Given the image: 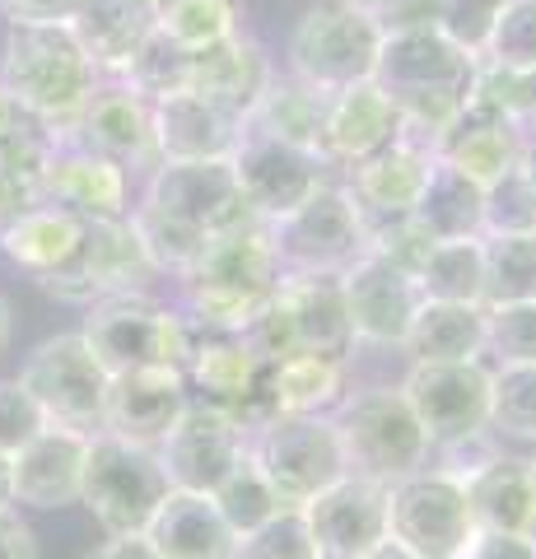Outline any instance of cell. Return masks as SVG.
<instances>
[{
    "instance_id": "obj_1",
    "label": "cell",
    "mask_w": 536,
    "mask_h": 559,
    "mask_svg": "<svg viewBox=\"0 0 536 559\" xmlns=\"http://www.w3.org/2000/svg\"><path fill=\"white\" fill-rule=\"evenodd\" d=\"M373 80L402 112V131L439 145V135L453 127V117L472 94L476 57L434 24H402L383 28Z\"/></svg>"
},
{
    "instance_id": "obj_2",
    "label": "cell",
    "mask_w": 536,
    "mask_h": 559,
    "mask_svg": "<svg viewBox=\"0 0 536 559\" xmlns=\"http://www.w3.org/2000/svg\"><path fill=\"white\" fill-rule=\"evenodd\" d=\"M182 312L205 331H243L257 312L271 304L281 285V261H275L271 234L262 219L238 224V229L211 234L196 261L178 275Z\"/></svg>"
},
{
    "instance_id": "obj_3",
    "label": "cell",
    "mask_w": 536,
    "mask_h": 559,
    "mask_svg": "<svg viewBox=\"0 0 536 559\" xmlns=\"http://www.w3.org/2000/svg\"><path fill=\"white\" fill-rule=\"evenodd\" d=\"M0 84L33 117H43L51 131L65 135L94 94L98 70L75 43L71 24H10Z\"/></svg>"
},
{
    "instance_id": "obj_4",
    "label": "cell",
    "mask_w": 536,
    "mask_h": 559,
    "mask_svg": "<svg viewBox=\"0 0 536 559\" xmlns=\"http://www.w3.org/2000/svg\"><path fill=\"white\" fill-rule=\"evenodd\" d=\"M243 341L266 364H281L289 355L350 359L355 331L345 318L341 275H281L271 304L243 326Z\"/></svg>"
},
{
    "instance_id": "obj_5",
    "label": "cell",
    "mask_w": 536,
    "mask_h": 559,
    "mask_svg": "<svg viewBox=\"0 0 536 559\" xmlns=\"http://www.w3.org/2000/svg\"><path fill=\"white\" fill-rule=\"evenodd\" d=\"M345 466L355 476H369L378 485H396L415 476L420 466H429V439L415 419L410 401L402 388H365V392H345V401L332 411Z\"/></svg>"
},
{
    "instance_id": "obj_6",
    "label": "cell",
    "mask_w": 536,
    "mask_h": 559,
    "mask_svg": "<svg viewBox=\"0 0 536 559\" xmlns=\"http://www.w3.org/2000/svg\"><path fill=\"white\" fill-rule=\"evenodd\" d=\"M84 345L98 355V364L112 373L131 369H187L196 326L182 308H164L150 294H122V299H103L84 318Z\"/></svg>"
},
{
    "instance_id": "obj_7",
    "label": "cell",
    "mask_w": 536,
    "mask_h": 559,
    "mask_svg": "<svg viewBox=\"0 0 536 559\" xmlns=\"http://www.w3.org/2000/svg\"><path fill=\"white\" fill-rule=\"evenodd\" d=\"M168 476L159 452L117 433L98 429L84 448V476H80V503H90L98 527L108 536H141L150 527L154 509L168 499Z\"/></svg>"
},
{
    "instance_id": "obj_8",
    "label": "cell",
    "mask_w": 536,
    "mask_h": 559,
    "mask_svg": "<svg viewBox=\"0 0 536 559\" xmlns=\"http://www.w3.org/2000/svg\"><path fill=\"white\" fill-rule=\"evenodd\" d=\"M248 457L271 480L285 509H303L350 471L332 415H271L248 433Z\"/></svg>"
},
{
    "instance_id": "obj_9",
    "label": "cell",
    "mask_w": 536,
    "mask_h": 559,
    "mask_svg": "<svg viewBox=\"0 0 536 559\" xmlns=\"http://www.w3.org/2000/svg\"><path fill=\"white\" fill-rule=\"evenodd\" d=\"M383 24L350 5H313L289 33V75L318 94H341L350 84L373 80Z\"/></svg>"
},
{
    "instance_id": "obj_10",
    "label": "cell",
    "mask_w": 536,
    "mask_h": 559,
    "mask_svg": "<svg viewBox=\"0 0 536 559\" xmlns=\"http://www.w3.org/2000/svg\"><path fill=\"white\" fill-rule=\"evenodd\" d=\"M266 234L281 275H341L369 252V229L341 182H322L299 210L266 224Z\"/></svg>"
},
{
    "instance_id": "obj_11",
    "label": "cell",
    "mask_w": 536,
    "mask_h": 559,
    "mask_svg": "<svg viewBox=\"0 0 536 559\" xmlns=\"http://www.w3.org/2000/svg\"><path fill=\"white\" fill-rule=\"evenodd\" d=\"M402 396L410 401L425 439L434 452L462 448L490 433V369L486 359L462 364H420L410 359V373L402 382Z\"/></svg>"
},
{
    "instance_id": "obj_12",
    "label": "cell",
    "mask_w": 536,
    "mask_h": 559,
    "mask_svg": "<svg viewBox=\"0 0 536 559\" xmlns=\"http://www.w3.org/2000/svg\"><path fill=\"white\" fill-rule=\"evenodd\" d=\"M388 536L420 559H457L476 536L462 480L439 466H420L415 476L388 485Z\"/></svg>"
},
{
    "instance_id": "obj_13",
    "label": "cell",
    "mask_w": 536,
    "mask_h": 559,
    "mask_svg": "<svg viewBox=\"0 0 536 559\" xmlns=\"http://www.w3.org/2000/svg\"><path fill=\"white\" fill-rule=\"evenodd\" d=\"M182 378H187V392H196L192 401H211V406L229 411L248 433L275 415L271 364L252 355L243 331L196 326V341H192V355H187Z\"/></svg>"
},
{
    "instance_id": "obj_14",
    "label": "cell",
    "mask_w": 536,
    "mask_h": 559,
    "mask_svg": "<svg viewBox=\"0 0 536 559\" xmlns=\"http://www.w3.org/2000/svg\"><path fill=\"white\" fill-rule=\"evenodd\" d=\"M20 382L28 388V396L38 401V411L47 415V425L98 433V425H103V396H108V369H103L98 355L84 345L80 331L43 341L24 359Z\"/></svg>"
},
{
    "instance_id": "obj_15",
    "label": "cell",
    "mask_w": 536,
    "mask_h": 559,
    "mask_svg": "<svg viewBox=\"0 0 536 559\" xmlns=\"http://www.w3.org/2000/svg\"><path fill=\"white\" fill-rule=\"evenodd\" d=\"M154 275L159 271L150 266L141 238H135L127 219H90L75 257L57 275L38 280V285L65 304L94 308L103 299H122V294H150Z\"/></svg>"
},
{
    "instance_id": "obj_16",
    "label": "cell",
    "mask_w": 536,
    "mask_h": 559,
    "mask_svg": "<svg viewBox=\"0 0 536 559\" xmlns=\"http://www.w3.org/2000/svg\"><path fill=\"white\" fill-rule=\"evenodd\" d=\"M164 462V476L172 489H192V495H215L224 476L248 457V429L229 411L211 401H187L178 425L164 433L154 448Z\"/></svg>"
},
{
    "instance_id": "obj_17",
    "label": "cell",
    "mask_w": 536,
    "mask_h": 559,
    "mask_svg": "<svg viewBox=\"0 0 536 559\" xmlns=\"http://www.w3.org/2000/svg\"><path fill=\"white\" fill-rule=\"evenodd\" d=\"M229 164L238 187H243L248 210L262 224H275L289 210H299L326 182V159L299 145H285V140H271L262 131H243Z\"/></svg>"
},
{
    "instance_id": "obj_18",
    "label": "cell",
    "mask_w": 536,
    "mask_h": 559,
    "mask_svg": "<svg viewBox=\"0 0 536 559\" xmlns=\"http://www.w3.org/2000/svg\"><path fill=\"white\" fill-rule=\"evenodd\" d=\"M341 294H345V318H350L355 345H383V349L406 345L415 312L425 304L415 275L392 266L378 252H365L350 271H341Z\"/></svg>"
},
{
    "instance_id": "obj_19",
    "label": "cell",
    "mask_w": 536,
    "mask_h": 559,
    "mask_svg": "<svg viewBox=\"0 0 536 559\" xmlns=\"http://www.w3.org/2000/svg\"><path fill=\"white\" fill-rule=\"evenodd\" d=\"M434 159L439 154H434L429 140L402 131L388 150H378L373 159L345 168L341 187L350 191V201L359 210V219H365L369 238L378 229H388V224H396V219H410V210H415V201H420Z\"/></svg>"
},
{
    "instance_id": "obj_20",
    "label": "cell",
    "mask_w": 536,
    "mask_h": 559,
    "mask_svg": "<svg viewBox=\"0 0 536 559\" xmlns=\"http://www.w3.org/2000/svg\"><path fill=\"white\" fill-rule=\"evenodd\" d=\"M65 140L103 154L117 168H159V145H154V103L141 98L127 80H98L90 103L71 121Z\"/></svg>"
},
{
    "instance_id": "obj_21",
    "label": "cell",
    "mask_w": 536,
    "mask_h": 559,
    "mask_svg": "<svg viewBox=\"0 0 536 559\" xmlns=\"http://www.w3.org/2000/svg\"><path fill=\"white\" fill-rule=\"evenodd\" d=\"M299 513L313 532L318 559H359L378 540H388V485L345 471L336 485H326Z\"/></svg>"
},
{
    "instance_id": "obj_22",
    "label": "cell",
    "mask_w": 536,
    "mask_h": 559,
    "mask_svg": "<svg viewBox=\"0 0 536 559\" xmlns=\"http://www.w3.org/2000/svg\"><path fill=\"white\" fill-rule=\"evenodd\" d=\"M145 201L192 219L201 234H224L238 224H252L257 215L243 201V187L234 178L229 159H201V164H159L150 173Z\"/></svg>"
},
{
    "instance_id": "obj_23",
    "label": "cell",
    "mask_w": 536,
    "mask_h": 559,
    "mask_svg": "<svg viewBox=\"0 0 536 559\" xmlns=\"http://www.w3.org/2000/svg\"><path fill=\"white\" fill-rule=\"evenodd\" d=\"M523 145H527V131L513 127V121L499 112L490 98H480L472 90V94H466V103H462V112L453 117V127L439 135L434 154L443 164H453L457 173H466L472 182L495 187V182H504L509 173L517 168V154H523Z\"/></svg>"
},
{
    "instance_id": "obj_24",
    "label": "cell",
    "mask_w": 536,
    "mask_h": 559,
    "mask_svg": "<svg viewBox=\"0 0 536 559\" xmlns=\"http://www.w3.org/2000/svg\"><path fill=\"white\" fill-rule=\"evenodd\" d=\"M38 201L71 210L80 219H127V168L61 135L38 178Z\"/></svg>"
},
{
    "instance_id": "obj_25",
    "label": "cell",
    "mask_w": 536,
    "mask_h": 559,
    "mask_svg": "<svg viewBox=\"0 0 536 559\" xmlns=\"http://www.w3.org/2000/svg\"><path fill=\"white\" fill-rule=\"evenodd\" d=\"M187 378L178 369H131L108 378V396H103V425L117 439L159 448L164 433L178 425V415L187 411Z\"/></svg>"
},
{
    "instance_id": "obj_26",
    "label": "cell",
    "mask_w": 536,
    "mask_h": 559,
    "mask_svg": "<svg viewBox=\"0 0 536 559\" xmlns=\"http://www.w3.org/2000/svg\"><path fill=\"white\" fill-rule=\"evenodd\" d=\"M402 135V112L383 94L378 80L350 84L341 94H326V121H322V159L326 168H355L388 150Z\"/></svg>"
},
{
    "instance_id": "obj_27",
    "label": "cell",
    "mask_w": 536,
    "mask_h": 559,
    "mask_svg": "<svg viewBox=\"0 0 536 559\" xmlns=\"http://www.w3.org/2000/svg\"><path fill=\"white\" fill-rule=\"evenodd\" d=\"M248 121L224 112L219 103L192 90H178L154 103V145L159 164H201V159H234Z\"/></svg>"
},
{
    "instance_id": "obj_28",
    "label": "cell",
    "mask_w": 536,
    "mask_h": 559,
    "mask_svg": "<svg viewBox=\"0 0 536 559\" xmlns=\"http://www.w3.org/2000/svg\"><path fill=\"white\" fill-rule=\"evenodd\" d=\"M275 80V61L271 51L248 38V33H234L205 51H192V66H187V90L219 103L224 112L234 117H252V108L262 103V94Z\"/></svg>"
},
{
    "instance_id": "obj_29",
    "label": "cell",
    "mask_w": 536,
    "mask_h": 559,
    "mask_svg": "<svg viewBox=\"0 0 536 559\" xmlns=\"http://www.w3.org/2000/svg\"><path fill=\"white\" fill-rule=\"evenodd\" d=\"M84 448H90V433L43 425L10 457L14 503H28V509H65V503H80Z\"/></svg>"
},
{
    "instance_id": "obj_30",
    "label": "cell",
    "mask_w": 536,
    "mask_h": 559,
    "mask_svg": "<svg viewBox=\"0 0 536 559\" xmlns=\"http://www.w3.org/2000/svg\"><path fill=\"white\" fill-rule=\"evenodd\" d=\"M141 536L159 559H238V532L224 522L211 495L192 489H168Z\"/></svg>"
},
{
    "instance_id": "obj_31",
    "label": "cell",
    "mask_w": 536,
    "mask_h": 559,
    "mask_svg": "<svg viewBox=\"0 0 536 559\" xmlns=\"http://www.w3.org/2000/svg\"><path fill=\"white\" fill-rule=\"evenodd\" d=\"M472 503V518L480 532H517L536 536V476L532 457H509V452H490L480 466L457 476Z\"/></svg>"
},
{
    "instance_id": "obj_32",
    "label": "cell",
    "mask_w": 536,
    "mask_h": 559,
    "mask_svg": "<svg viewBox=\"0 0 536 559\" xmlns=\"http://www.w3.org/2000/svg\"><path fill=\"white\" fill-rule=\"evenodd\" d=\"M65 24H71L75 43L84 47L98 75L117 80L154 33V14L150 0H80V10Z\"/></svg>"
},
{
    "instance_id": "obj_33",
    "label": "cell",
    "mask_w": 536,
    "mask_h": 559,
    "mask_svg": "<svg viewBox=\"0 0 536 559\" xmlns=\"http://www.w3.org/2000/svg\"><path fill=\"white\" fill-rule=\"evenodd\" d=\"M402 349L420 364L486 359V304H434V299H425Z\"/></svg>"
},
{
    "instance_id": "obj_34",
    "label": "cell",
    "mask_w": 536,
    "mask_h": 559,
    "mask_svg": "<svg viewBox=\"0 0 536 559\" xmlns=\"http://www.w3.org/2000/svg\"><path fill=\"white\" fill-rule=\"evenodd\" d=\"M84 224H90V219H80V215H71V210H57V205L38 201L28 215H20L5 229V238H0V252H5L20 271H28L33 280H47V275H57L65 261L75 257L80 238H84Z\"/></svg>"
},
{
    "instance_id": "obj_35",
    "label": "cell",
    "mask_w": 536,
    "mask_h": 559,
    "mask_svg": "<svg viewBox=\"0 0 536 559\" xmlns=\"http://www.w3.org/2000/svg\"><path fill=\"white\" fill-rule=\"evenodd\" d=\"M410 219L434 238V242H448V238H480L486 234V187L472 182L466 173H457L453 164L434 159L429 168V182L415 201Z\"/></svg>"
},
{
    "instance_id": "obj_36",
    "label": "cell",
    "mask_w": 536,
    "mask_h": 559,
    "mask_svg": "<svg viewBox=\"0 0 536 559\" xmlns=\"http://www.w3.org/2000/svg\"><path fill=\"white\" fill-rule=\"evenodd\" d=\"M322 121H326V94L308 90L299 80H271V90L262 94V103L248 117V131H262L271 140H285V145H299L308 154L322 159Z\"/></svg>"
},
{
    "instance_id": "obj_37",
    "label": "cell",
    "mask_w": 536,
    "mask_h": 559,
    "mask_svg": "<svg viewBox=\"0 0 536 559\" xmlns=\"http://www.w3.org/2000/svg\"><path fill=\"white\" fill-rule=\"evenodd\" d=\"M345 364L332 355H289L271 364L275 415H332L345 401Z\"/></svg>"
},
{
    "instance_id": "obj_38",
    "label": "cell",
    "mask_w": 536,
    "mask_h": 559,
    "mask_svg": "<svg viewBox=\"0 0 536 559\" xmlns=\"http://www.w3.org/2000/svg\"><path fill=\"white\" fill-rule=\"evenodd\" d=\"M154 33L182 51H205L243 33V0H150Z\"/></svg>"
},
{
    "instance_id": "obj_39",
    "label": "cell",
    "mask_w": 536,
    "mask_h": 559,
    "mask_svg": "<svg viewBox=\"0 0 536 559\" xmlns=\"http://www.w3.org/2000/svg\"><path fill=\"white\" fill-rule=\"evenodd\" d=\"M415 285L434 304H480V289H486V252H480V238L434 242V248L425 252L420 271H415Z\"/></svg>"
},
{
    "instance_id": "obj_40",
    "label": "cell",
    "mask_w": 536,
    "mask_h": 559,
    "mask_svg": "<svg viewBox=\"0 0 536 559\" xmlns=\"http://www.w3.org/2000/svg\"><path fill=\"white\" fill-rule=\"evenodd\" d=\"M127 224L135 229V238H141V248L150 257V266L159 275H182L196 261V252L205 248V238H211V234H201L192 219L172 215V210L154 205L145 197H141L135 210H127Z\"/></svg>"
},
{
    "instance_id": "obj_41",
    "label": "cell",
    "mask_w": 536,
    "mask_h": 559,
    "mask_svg": "<svg viewBox=\"0 0 536 559\" xmlns=\"http://www.w3.org/2000/svg\"><path fill=\"white\" fill-rule=\"evenodd\" d=\"M486 252V289L480 304H527L536 299V234H480Z\"/></svg>"
},
{
    "instance_id": "obj_42",
    "label": "cell",
    "mask_w": 536,
    "mask_h": 559,
    "mask_svg": "<svg viewBox=\"0 0 536 559\" xmlns=\"http://www.w3.org/2000/svg\"><path fill=\"white\" fill-rule=\"evenodd\" d=\"M57 140H61V131H51L43 117H33L24 103L0 84V168L38 182L51 150H57Z\"/></svg>"
},
{
    "instance_id": "obj_43",
    "label": "cell",
    "mask_w": 536,
    "mask_h": 559,
    "mask_svg": "<svg viewBox=\"0 0 536 559\" xmlns=\"http://www.w3.org/2000/svg\"><path fill=\"white\" fill-rule=\"evenodd\" d=\"M490 433L536 448V364L490 369Z\"/></svg>"
},
{
    "instance_id": "obj_44",
    "label": "cell",
    "mask_w": 536,
    "mask_h": 559,
    "mask_svg": "<svg viewBox=\"0 0 536 559\" xmlns=\"http://www.w3.org/2000/svg\"><path fill=\"white\" fill-rule=\"evenodd\" d=\"M211 499H215V509L224 513V522H229V527L238 532V540L252 536V532H262L275 513H285L281 495L271 489V480L262 476V471H257L252 457L238 462L229 476H224V485L215 489Z\"/></svg>"
},
{
    "instance_id": "obj_45",
    "label": "cell",
    "mask_w": 536,
    "mask_h": 559,
    "mask_svg": "<svg viewBox=\"0 0 536 559\" xmlns=\"http://www.w3.org/2000/svg\"><path fill=\"white\" fill-rule=\"evenodd\" d=\"M187 66H192V51H182L178 43H168L164 33H150V38L141 43V51L131 57V66L117 80H127L141 98L159 103L168 94L187 90Z\"/></svg>"
},
{
    "instance_id": "obj_46",
    "label": "cell",
    "mask_w": 536,
    "mask_h": 559,
    "mask_svg": "<svg viewBox=\"0 0 536 559\" xmlns=\"http://www.w3.org/2000/svg\"><path fill=\"white\" fill-rule=\"evenodd\" d=\"M480 98H490L513 127L536 135V66H495L476 61V84Z\"/></svg>"
},
{
    "instance_id": "obj_47",
    "label": "cell",
    "mask_w": 536,
    "mask_h": 559,
    "mask_svg": "<svg viewBox=\"0 0 536 559\" xmlns=\"http://www.w3.org/2000/svg\"><path fill=\"white\" fill-rule=\"evenodd\" d=\"M504 5L509 0H429V24L443 28L462 51H472L480 61Z\"/></svg>"
},
{
    "instance_id": "obj_48",
    "label": "cell",
    "mask_w": 536,
    "mask_h": 559,
    "mask_svg": "<svg viewBox=\"0 0 536 559\" xmlns=\"http://www.w3.org/2000/svg\"><path fill=\"white\" fill-rule=\"evenodd\" d=\"M486 355L495 364H536V299L486 308Z\"/></svg>"
},
{
    "instance_id": "obj_49",
    "label": "cell",
    "mask_w": 536,
    "mask_h": 559,
    "mask_svg": "<svg viewBox=\"0 0 536 559\" xmlns=\"http://www.w3.org/2000/svg\"><path fill=\"white\" fill-rule=\"evenodd\" d=\"M238 559H318V546H313V532H308L303 513L285 509L262 532L238 540Z\"/></svg>"
},
{
    "instance_id": "obj_50",
    "label": "cell",
    "mask_w": 536,
    "mask_h": 559,
    "mask_svg": "<svg viewBox=\"0 0 536 559\" xmlns=\"http://www.w3.org/2000/svg\"><path fill=\"white\" fill-rule=\"evenodd\" d=\"M480 61H495V66H536V0H509Z\"/></svg>"
},
{
    "instance_id": "obj_51",
    "label": "cell",
    "mask_w": 536,
    "mask_h": 559,
    "mask_svg": "<svg viewBox=\"0 0 536 559\" xmlns=\"http://www.w3.org/2000/svg\"><path fill=\"white\" fill-rule=\"evenodd\" d=\"M47 425V415L38 411V401L28 396L20 378H0V452H20L33 433Z\"/></svg>"
},
{
    "instance_id": "obj_52",
    "label": "cell",
    "mask_w": 536,
    "mask_h": 559,
    "mask_svg": "<svg viewBox=\"0 0 536 559\" xmlns=\"http://www.w3.org/2000/svg\"><path fill=\"white\" fill-rule=\"evenodd\" d=\"M486 234H536V210L513 173L486 187Z\"/></svg>"
},
{
    "instance_id": "obj_53",
    "label": "cell",
    "mask_w": 536,
    "mask_h": 559,
    "mask_svg": "<svg viewBox=\"0 0 536 559\" xmlns=\"http://www.w3.org/2000/svg\"><path fill=\"white\" fill-rule=\"evenodd\" d=\"M457 559H536V536L517 532H480L466 540V550Z\"/></svg>"
},
{
    "instance_id": "obj_54",
    "label": "cell",
    "mask_w": 536,
    "mask_h": 559,
    "mask_svg": "<svg viewBox=\"0 0 536 559\" xmlns=\"http://www.w3.org/2000/svg\"><path fill=\"white\" fill-rule=\"evenodd\" d=\"M359 14H369L383 28H402V24H429V0H341Z\"/></svg>"
},
{
    "instance_id": "obj_55",
    "label": "cell",
    "mask_w": 536,
    "mask_h": 559,
    "mask_svg": "<svg viewBox=\"0 0 536 559\" xmlns=\"http://www.w3.org/2000/svg\"><path fill=\"white\" fill-rule=\"evenodd\" d=\"M10 24H65L80 0H0Z\"/></svg>"
},
{
    "instance_id": "obj_56",
    "label": "cell",
    "mask_w": 536,
    "mask_h": 559,
    "mask_svg": "<svg viewBox=\"0 0 536 559\" xmlns=\"http://www.w3.org/2000/svg\"><path fill=\"white\" fill-rule=\"evenodd\" d=\"M38 205V182L20 178V173H5L0 168V238H5V229L20 215H28V210Z\"/></svg>"
},
{
    "instance_id": "obj_57",
    "label": "cell",
    "mask_w": 536,
    "mask_h": 559,
    "mask_svg": "<svg viewBox=\"0 0 536 559\" xmlns=\"http://www.w3.org/2000/svg\"><path fill=\"white\" fill-rule=\"evenodd\" d=\"M0 559H38V536L14 509H0Z\"/></svg>"
},
{
    "instance_id": "obj_58",
    "label": "cell",
    "mask_w": 536,
    "mask_h": 559,
    "mask_svg": "<svg viewBox=\"0 0 536 559\" xmlns=\"http://www.w3.org/2000/svg\"><path fill=\"white\" fill-rule=\"evenodd\" d=\"M84 559H159V555L150 550L145 536H108L98 550H90Z\"/></svg>"
},
{
    "instance_id": "obj_59",
    "label": "cell",
    "mask_w": 536,
    "mask_h": 559,
    "mask_svg": "<svg viewBox=\"0 0 536 559\" xmlns=\"http://www.w3.org/2000/svg\"><path fill=\"white\" fill-rule=\"evenodd\" d=\"M513 178L523 182V191H527V201H532V210H536V135H527V145H523V154H517V168H513Z\"/></svg>"
},
{
    "instance_id": "obj_60",
    "label": "cell",
    "mask_w": 536,
    "mask_h": 559,
    "mask_svg": "<svg viewBox=\"0 0 536 559\" xmlns=\"http://www.w3.org/2000/svg\"><path fill=\"white\" fill-rule=\"evenodd\" d=\"M359 559H420V555L406 550L402 540H392V536H388V540H378V546H373L369 555H359Z\"/></svg>"
},
{
    "instance_id": "obj_61",
    "label": "cell",
    "mask_w": 536,
    "mask_h": 559,
    "mask_svg": "<svg viewBox=\"0 0 536 559\" xmlns=\"http://www.w3.org/2000/svg\"><path fill=\"white\" fill-rule=\"evenodd\" d=\"M14 503V471H10V452H0V509Z\"/></svg>"
},
{
    "instance_id": "obj_62",
    "label": "cell",
    "mask_w": 536,
    "mask_h": 559,
    "mask_svg": "<svg viewBox=\"0 0 536 559\" xmlns=\"http://www.w3.org/2000/svg\"><path fill=\"white\" fill-rule=\"evenodd\" d=\"M10 336H14V312H10V299L0 294V355L10 349Z\"/></svg>"
},
{
    "instance_id": "obj_63",
    "label": "cell",
    "mask_w": 536,
    "mask_h": 559,
    "mask_svg": "<svg viewBox=\"0 0 536 559\" xmlns=\"http://www.w3.org/2000/svg\"><path fill=\"white\" fill-rule=\"evenodd\" d=\"M532 476H536V457H532Z\"/></svg>"
}]
</instances>
